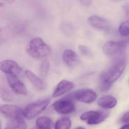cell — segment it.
Wrapping results in <instances>:
<instances>
[{"label": "cell", "mask_w": 129, "mask_h": 129, "mask_svg": "<svg viewBox=\"0 0 129 129\" xmlns=\"http://www.w3.org/2000/svg\"><path fill=\"white\" fill-rule=\"evenodd\" d=\"M25 74L36 89L39 91L44 90L45 85L43 81L39 77L29 70H26Z\"/></svg>", "instance_id": "cell-15"}, {"label": "cell", "mask_w": 129, "mask_h": 129, "mask_svg": "<svg viewBox=\"0 0 129 129\" xmlns=\"http://www.w3.org/2000/svg\"><path fill=\"white\" fill-rule=\"evenodd\" d=\"M84 128L83 127H77V128H76V129H83Z\"/></svg>", "instance_id": "cell-28"}, {"label": "cell", "mask_w": 129, "mask_h": 129, "mask_svg": "<svg viewBox=\"0 0 129 129\" xmlns=\"http://www.w3.org/2000/svg\"><path fill=\"white\" fill-rule=\"evenodd\" d=\"M0 126H1V125H0Z\"/></svg>", "instance_id": "cell-30"}, {"label": "cell", "mask_w": 129, "mask_h": 129, "mask_svg": "<svg viewBox=\"0 0 129 129\" xmlns=\"http://www.w3.org/2000/svg\"><path fill=\"white\" fill-rule=\"evenodd\" d=\"M121 129H129V124H125V125L123 126Z\"/></svg>", "instance_id": "cell-27"}, {"label": "cell", "mask_w": 129, "mask_h": 129, "mask_svg": "<svg viewBox=\"0 0 129 129\" xmlns=\"http://www.w3.org/2000/svg\"><path fill=\"white\" fill-rule=\"evenodd\" d=\"M122 122L123 124H129V112L126 113L122 118Z\"/></svg>", "instance_id": "cell-24"}, {"label": "cell", "mask_w": 129, "mask_h": 129, "mask_svg": "<svg viewBox=\"0 0 129 129\" xmlns=\"http://www.w3.org/2000/svg\"><path fill=\"white\" fill-rule=\"evenodd\" d=\"M111 85L112 83L101 77H99V88L101 91L103 92L108 91L110 89Z\"/></svg>", "instance_id": "cell-19"}, {"label": "cell", "mask_w": 129, "mask_h": 129, "mask_svg": "<svg viewBox=\"0 0 129 129\" xmlns=\"http://www.w3.org/2000/svg\"><path fill=\"white\" fill-rule=\"evenodd\" d=\"M50 103V99L46 98L29 105L23 111V116L28 119L37 117L46 109Z\"/></svg>", "instance_id": "cell-3"}, {"label": "cell", "mask_w": 129, "mask_h": 129, "mask_svg": "<svg viewBox=\"0 0 129 129\" xmlns=\"http://www.w3.org/2000/svg\"><path fill=\"white\" fill-rule=\"evenodd\" d=\"M123 10L127 20L129 21V4H126L123 6Z\"/></svg>", "instance_id": "cell-25"}, {"label": "cell", "mask_w": 129, "mask_h": 129, "mask_svg": "<svg viewBox=\"0 0 129 129\" xmlns=\"http://www.w3.org/2000/svg\"><path fill=\"white\" fill-rule=\"evenodd\" d=\"M26 52L32 57L39 59L48 56L50 54L51 49L41 39L36 38L30 42Z\"/></svg>", "instance_id": "cell-1"}, {"label": "cell", "mask_w": 129, "mask_h": 129, "mask_svg": "<svg viewBox=\"0 0 129 129\" xmlns=\"http://www.w3.org/2000/svg\"><path fill=\"white\" fill-rule=\"evenodd\" d=\"M71 125V121L69 117H62L56 122L54 127L56 129H68L70 128Z\"/></svg>", "instance_id": "cell-18"}, {"label": "cell", "mask_w": 129, "mask_h": 129, "mask_svg": "<svg viewBox=\"0 0 129 129\" xmlns=\"http://www.w3.org/2000/svg\"><path fill=\"white\" fill-rule=\"evenodd\" d=\"M120 34L123 37L129 36V21L127 20L122 23L119 28Z\"/></svg>", "instance_id": "cell-20"}, {"label": "cell", "mask_w": 129, "mask_h": 129, "mask_svg": "<svg viewBox=\"0 0 129 129\" xmlns=\"http://www.w3.org/2000/svg\"><path fill=\"white\" fill-rule=\"evenodd\" d=\"M7 79L9 86L14 92L22 95H27V91L26 86L19 80L16 76L8 74Z\"/></svg>", "instance_id": "cell-9"}, {"label": "cell", "mask_w": 129, "mask_h": 129, "mask_svg": "<svg viewBox=\"0 0 129 129\" xmlns=\"http://www.w3.org/2000/svg\"><path fill=\"white\" fill-rule=\"evenodd\" d=\"M117 101L113 96L106 95L100 98L98 101L99 106L102 108L110 109L113 108L116 105Z\"/></svg>", "instance_id": "cell-14"}, {"label": "cell", "mask_w": 129, "mask_h": 129, "mask_svg": "<svg viewBox=\"0 0 129 129\" xmlns=\"http://www.w3.org/2000/svg\"><path fill=\"white\" fill-rule=\"evenodd\" d=\"M36 123L37 126L40 129H51L53 126L52 120L48 117H39L36 120Z\"/></svg>", "instance_id": "cell-17"}, {"label": "cell", "mask_w": 129, "mask_h": 129, "mask_svg": "<svg viewBox=\"0 0 129 129\" xmlns=\"http://www.w3.org/2000/svg\"><path fill=\"white\" fill-rule=\"evenodd\" d=\"M74 87V85L72 82L65 80H62L56 87L52 97L54 98L59 97L73 89Z\"/></svg>", "instance_id": "cell-11"}, {"label": "cell", "mask_w": 129, "mask_h": 129, "mask_svg": "<svg viewBox=\"0 0 129 129\" xmlns=\"http://www.w3.org/2000/svg\"><path fill=\"white\" fill-rule=\"evenodd\" d=\"M50 64L48 60L43 61L41 64L40 68V72L42 76H45L47 74L49 71Z\"/></svg>", "instance_id": "cell-22"}, {"label": "cell", "mask_w": 129, "mask_h": 129, "mask_svg": "<svg viewBox=\"0 0 129 129\" xmlns=\"http://www.w3.org/2000/svg\"><path fill=\"white\" fill-rule=\"evenodd\" d=\"M81 3L86 7L89 6L91 3V0H79Z\"/></svg>", "instance_id": "cell-26"}, {"label": "cell", "mask_w": 129, "mask_h": 129, "mask_svg": "<svg viewBox=\"0 0 129 129\" xmlns=\"http://www.w3.org/2000/svg\"><path fill=\"white\" fill-rule=\"evenodd\" d=\"M126 65V62L125 60H120L107 70L102 73L100 77L110 83H113L121 75L125 68Z\"/></svg>", "instance_id": "cell-2"}, {"label": "cell", "mask_w": 129, "mask_h": 129, "mask_svg": "<svg viewBox=\"0 0 129 129\" xmlns=\"http://www.w3.org/2000/svg\"><path fill=\"white\" fill-rule=\"evenodd\" d=\"M128 44L121 40L119 41H110L103 47V51L107 56H113L121 52Z\"/></svg>", "instance_id": "cell-6"}, {"label": "cell", "mask_w": 129, "mask_h": 129, "mask_svg": "<svg viewBox=\"0 0 129 129\" xmlns=\"http://www.w3.org/2000/svg\"><path fill=\"white\" fill-rule=\"evenodd\" d=\"M53 106L55 111L60 114H70L76 110L73 101L69 97L58 100L54 103Z\"/></svg>", "instance_id": "cell-5"}, {"label": "cell", "mask_w": 129, "mask_h": 129, "mask_svg": "<svg viewBox=\"0 0 129 129\" xmlns=\"http://www.w3.org/2000/svg\"><path fill=\"white\" fill-rule=\"evenodd\" d=\"M79 49L80 53L82 55L87 57L90 56V50L86 46L83 45H80L79 47Z\"/></svg>", "instance_id": "cell-23"}, {"label": "cell", "mask_w": 129, "mask_h": 129, "mask_svg": "<svg viewBox=\"0 0 129 129\" xmlns=\"http://www.w3.org/2000/svg\"><path fill=\"white\" fill-rule=\"evenodd\" d=\"M63 60L66 65L70 67H73L79 63L77 55L70 49L65 50L63 54Z\"/></svg>", "instance_id": "cell-13"}, {"label": "cell", "mask_w": 129, "mask_h": 129, "mask_svg": "<svg viewBox=\"0 0 129 129\" xmlns=\"http://www.w3.org/2000/svg\"><path fill=\"white\" fill-rule=\"evenodd\" d=\"M4 1H7V0H4Z\"/></svg>", "instance_id": "cell-29"}, {"label": "cell", "mask_w": 129, "mask_h": 129, "mask_svg": "<svg viewBox=\"0 0 129 129\" xmlns=\"http://www.w3.org/2000/svg\"><path fill=\"white\" fill-rule=\"evenodd\" d=\"M27 125L23 119H12L8 122L5 129H24L26 128Z\"/></svg>", "instance_id": "cell-16"}, {"label": "cell", "mask_w": 129, "mask_h": 129, "mask_svg": "<svg viewBox=\"0 0 129 129\" xmlns=\"http://www.w3.org/2000/svg\"><path fill=\"white\" fill-rule=\"evenodd\" d=\"M0 70L7 74L17 76L21 72V69L15 61L6 60L0 63Z\"/></svg>", "instance_id": "cell-10"}, {"label": "cell", "mask_w": 129, "mask_h": 129, "mask_svg": "<svg viewBox=\"0 0 129 129\" xmlns=\"http://www.w3.org/2000/svg\"><path fill=\"white\" fill-rule=\"evenodd\" d=\"M109 113L104 111H92L82 114L80 119L89 125H96L102 122L109 116Z\"/></svg>", "instance_id": "cell-4"}, {"label": "cell", "mask_w": 129, "mask_h": 129, "mask_svg": "<svg viewBox=\"0 0 129 129\" xmlns=\"http://www.w3.org/2000/svg\"><path fill=\"white\" fill-rule=\"evenodd\" d=\"M0 111L4 115L12 119H23V111L17 106L4 105L0 107Z\"/></svg>", "instance_id": "cell-8"}, {"label": "cell", "mask_w": 129, "mask_h": 129, "mask_svg": "<svg viewBox=\"0 0 129 129\" xmlns=\"http://www.w3.org/2000/svg\"><path fill=\"white\" fill-rule=\"evenodd\" d=\"M74 97L79 101L86 104H90L96 100L97 95L92 89H84L75 92Z\"/></svg>", "instance_id": "cell-7"}, {"label": "cell", "mask_w": 129, "mask_h": 129, "mask_svg": "<svg viewBox=\"0 0 129 129\" xmlns=\"http://www.w3.org/2000/svg\"><path fill=\"white\" fill-rule=\"evenodd\" d=\"M0 96L5 101H10L12 99V95L10 92L5 87L0 88Z\"/></svg>", "instance_id": "cell-21"}, {"label": "cell", "mask_w": 129, "mask_h": 129, "mask_svg": "<svg viewBox=\"0 0 129 129\" xmlns=\"http://www.w3.org/2000/svg\"><path fill=\"white\" fill-rule=\"evenodd\" d=\"M89 24L94 28L104 31L110 29L109 23L103 18L97 16H92L88 19Z\"/></svg>", "instance_id": "cell-12"}]
</instances>
